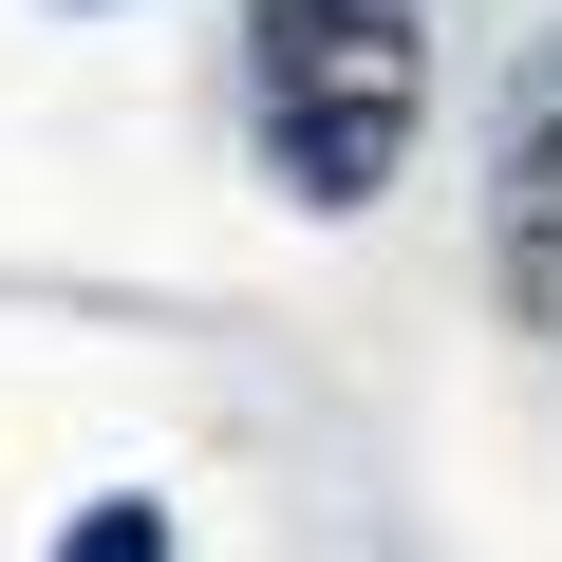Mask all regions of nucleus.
Here are the masks:
<instances>
[{
	"label": "nucleus",
	"instance_id": "7ed1b4c3",
	"mask_svg": "<svg viewBox=\"0 0 562 562\" xmlns=\"http://www.w3.org/2000/svg\"><path fill=\"white\" fill-rule=\"evenodd\" d=\"M57 562H169V525H150V506H94V525H76Z\"/></svg>",
	"mask_w": 562,
	"mask_h": 562
},
{
	"label": "nucleus",
	"instance_id": "f03ea898",
	"mask_svg": "<svg viewBox=\"0 0 562 562\" xmlns=\"http://www.w3.org/2000/svg\"><path fill=\"white\" fill-rule=\"evenodd\" d=\"M487 281L525 338H562V38H525V76L487 113Z\"/></svg>",
	"mask_w": 562,
	"mask_h": 562
},
{
	"label": "nucleus",
	"instance_id": "f257e3e1",
	"mask_svg": "<svg viewBox=\"0 0 562 562\" xmlns=\"http://www.w3.org/2000/svg\"><path fill=\"white\" fill-rule=\"evenodd\" d=\"M244 113L301 206H375L431 113V20L413 0H244Z\"/></svg>",
	"mask_w": 562,
	"mask_h": 562
}]
</instances>
